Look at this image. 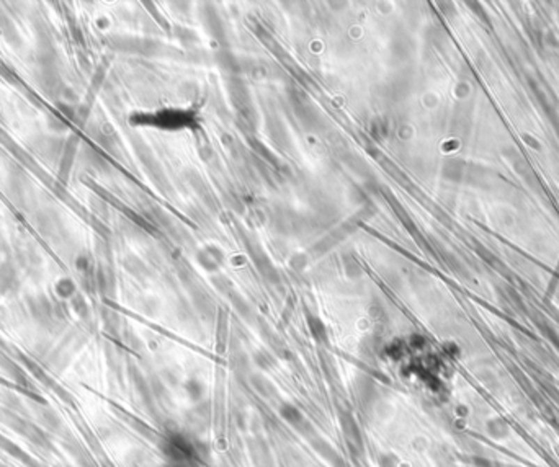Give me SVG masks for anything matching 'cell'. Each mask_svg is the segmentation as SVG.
I'll return each mask as SVG.
<instances>
[{
	"label": "cell",
	"mask_w": 559,
	"mask_h": 467,
	"mask_svg": "<svg viewBox=\"0 0 559 467\" xmlns=\"http://www.w3.org/2000/svg\"><path fill=\"white\" fill-rule=\"evenodd\" d=\"M161 451L175 467H198L200 454L194 443L182 433H168L161 441Z\"/></svg>",
	"instance_id": "6da1fadb"
},
{
	"label": "cell",
	"mask_w": 559,
	"mask_h": 467,
	"mask_svg": "<svg viewBox=\"0 0 559 467\" xmlns=\"http://www.w3.org/2000/svg\"><path fill=\"white\" fill-rule=\"evenodd\" d=\"M340 428L342 433H344V440L347 443V448H349L350 454L359 459V457L363 456L365 451V443L363 438H361V432L359 423L354 415L350 412H340Z\"/></svg>",
	"instance_id": "7a4b0ae2"
},
{
	"label": "cell",
	"mask_w": 559,
	"mask_h": 467,
	"mask_svg": "<svg viewBox=\"0 0 559 467\" xmlns=\"http://www.w3.org/2000/svg\"><path fill=\"white\" fill-rule=\"evenodd\" d=\"M280 415L281 418L285 420L290 427H293L296 432L303 433L304 436H309L311 433H314L311 423L308 422V418L304 417V413L299 410L296 405L290 402H283L280 405Z\"/></svg>",
	"instance_id": "3957f363"
},
{
	"label": "cell",
	"mask_w": 559,
	"mask_h": 467,
	"mask_svg": "<svg viewBox=\"0 0 559 467\" xmlns=\"http://www.w3.org/2000/svg\"><path fill=\"white\" fill-rule=\"evenodd\" d=\"M309 441H311L314 450H316L319 454H321L332 467H349L347 466L344 457H342L339 452L333 450V448L329 445L326 440H322L321 436H314L311 433V435H309Z\"/></svg>",
	"instance_id": "277c9868"
},
{
	"label": "cell",
	"mask_w": 559,
	"mask_h": 467,
	"mask_svg": "<svg viewBox=\"0 0 559 467\" xmlns=\"http://www.w3.org/2000/svg\"><path fill=\"white\" fill-rule=\"evenodd\" d=\"M187 393H189L191 400H198L201 399V395H203V388H201L200 384H196L195 381H191L187 384Z\"/></svg>",
	"instance_id": "5b68a950"
},
{
	"label": "cell",
	"mask_w": 559,
	"mask_h": 467,
	"mask_svg": "<svg viewBox=\"0 0 559 467\" xmlns=\"http://www.w3.org/2000/svg\"><path fill=\"white\" fill-rule=\"evenodd\" d=\"M391 462H396V459L391 454L379 457V467H391Z\"/></svg>",
	"instance_id": "8992f818"
}]
</instances>
